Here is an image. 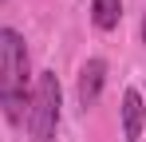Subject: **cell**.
<instances>
[{
	"mask_svg": "<svg viewBox=\"0 0 146 142\" xmlns=\"http://www.w3.org/2000/svg\"><path fill=\"white\" fill-rule=\"evenodd\" d=\"M142 126H146V103L134 87L122 91V138L126 142H138L142 138Z\"/></svg>",
	"mask_w": 146,
	"mask_h": 142,
	"instance_id": "277c9868",
	"label": "cell"
},
{
	"mask_svg": "<svg viewBox=\"0 0 146 142\" xmlns=\"http://www.w3.org/2000/svg\"><path fill=\"white\" fill-rule=\"evenodd\" d=\"M103 83H107V59L91 55V59L79 67V83H75V99H79V107H83V111H91V107L99 103Z\"/></svg>",
	"mask_w": 146,
	"mask_h": 142,
	"instance_id": "3957f363",
	"label": "cell"
},
{
	"mask_svg": "<svg viewBox=\"0 0 146 142\" xmlns=\"http://www.w3.org/2000/svg\"><path fill=\"white\" fill-rule=\"evenodd\" d=\"M0 4H4V0H0Z\"/></svg>",
	"mask_w": 146,
	"mask_h": 142,
	"instance_id": "52a82bcc",
	"label": "cell"
},
{
	"mask_svg": "<svg viewBox=\"0 0 146 142\" xmlns=\"http://www.w3.org/2000/svg\"><path fill=\"white\" fill-rule=\"evenodd\" d=\"M91 20L99 32H115L122 20V0H91Z\"/></svg>",
	"mask_w": 146,
	"mask_h": 142,
	"instance_id": "5b68a950",
	"label": "cell"
},
{
	"mask_svg": "<svg viewBox=\"0 0 146 142\" xmlns=\"http://www.w3.org/2000/svg\"><path fill=\"white\" fill-rule=\"evenodd\" d=\"M59 115H63V87L55 71H40L36 87H32V103H28V138L32 142H55L59 134Z\"/></svg>",
	"mask_w": 146,
	"mask_h": 142,
	"instance_id": "7a4b0ae2",
	"label": "cell"
},
{
	"mask_svg": "<svg viewBox=\"0 0 146 142\" xmlns=\"http://www.w3.org/2000/svg\"><path fill=\"white\" fill-rule=\"evenodd\" d=\"M32 103V59L16 28H0V111L8 126H24Z\"/></svg>",
	"mask_w": 146,
	"mask_h": 142,
	"instance_id": "6da1fadb",
	"label": "cell"
},
{
	"mask_svg": "<svg viewBox=\"0 0 146 142\" xmlns=\"http://www.w3.org/2000/svg\"><path fill=\"white\" fill-rule=\"evenodd\" d=\"M142 44H146V20H142Z\"/></svg>",
	"mask_w": 146,
	"mask_h": 142,
	"instance_id": "8992f818",
	"label": "cell"
}]
</instances>
